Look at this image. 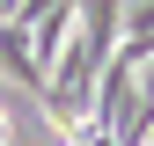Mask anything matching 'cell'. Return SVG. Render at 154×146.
Segmentation results:
<instances>
[{
  "mask_svg": "<svg viewBox=\"0 0 154 146\" xmlns=\"http://www.w3.org/2000/svg\"><path fill=\"white\" fill-rule=\"evenodd\" d=\"M0 66H8L29 95H44V66L29 59V29H22V22H8V15H0Z\"/></svg>",
  "mask_w": 154,
  "mask_h": 146,
  "instance_id": "1",
  "label": "cell"
},
{
  "mask_svg": "<svg viewBox=\"0 0 154 146\" xmlns=\"http://www.w3.org/2000/svg\"><path fill=\"white\" fill-rule=\"evenodd\" d=\"M73 146H118V139H110V124H95V117H81V124H73Z\"/></svg>",
  "mask_w": 154,
  "mask_h": 146,
  "instance_id": "2",
  "label": "cell"
}]
</instances>
